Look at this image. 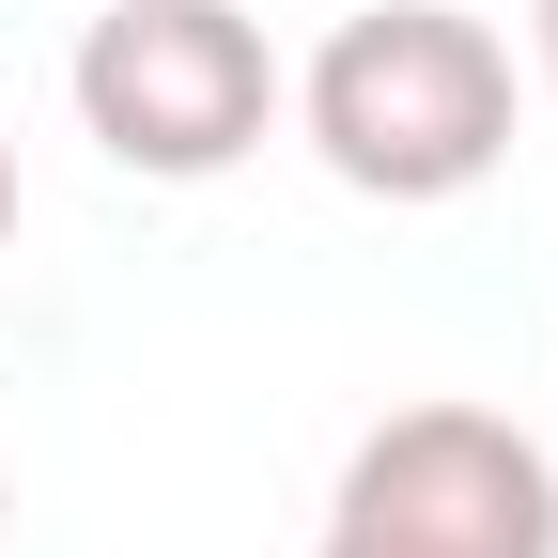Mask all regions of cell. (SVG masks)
Wrapping results in <instances>:
<instances>
[{"label": "cell", "instance_id": "cell-3", "mask_svg": "<svg viewBox=\"0 0 558 558\" xmlns=\"http://www.w3.org/2000/svg\"><path fill=\"white\" fill-rule=\"evenodd\" d=\"M311 558H558V450L497 403H388Z\"/></svg>", "mask_w": 558, "mask_h": 558}, {"label": "cell", "instance_id": "cell-4", "mask_svg": "<svg viewBox=\"0 0 558 558\" xmlns=\"http://www.w3.org/2000/svg\"><path fill=\"white\" fill-rule=\"evenodd\" d=\"M527 62H543V94H558V0H527Z\"/></svg>", "mask_w": 558, "mask_h": 558}, {"label": "cell", "instance_id": "cell-2", "mask_svg": "<svg viewBox=\"0 0 558 558\" xmlns=\"http://www.w3.org/2000/svg\"><path fill=\"white\" fill-rule=\"evenodd\" d=\"M62 78H78V124L109 140V171L140 186H218L279 124V47L248 0H109Z\"/></svg>", "mask_w": 558, "mask_h": 558}, {"label": "cell", "instance_id": "cell-1", "mask_svg": "<svg viewBox=\"0 0 558 558\" xmlns=\"http://www.w3.org/2000/svg\"><path fill=\"white\" fill-rule=\"evenodd\" d=\"M279 109L311 124V156L357 202H465L512 156V47L465 0H373L311 47V78Z\"/></svg>", "mask_w": 558, "mask_h": 558}, {"label": "cell", "instance_id": "cell-5", "mask_svg": "<svg viewBox=\"0 0 558 558\" xmlns=\"http://www.w3.org/2000/svg\"><path fill=\"white\" fill-rule=\"evenodd\" d=\"M0 248H16V140H0Z\"/></svg>", "mask_w": 558, "mask_h": 558}, {"label": "cell", "instance_id": "cell-6", "mask_svg": "<svg viewBox=\"0 0 558 558\" xmlns=\"http://www.w3.org/2000/svg\"><path fill=\"white\" fill-rule=\"evenodd\" d=\"M0 527H16V465H0Z\"/></svg>", "mask_w": 558, "mask_h": 558}]
</instances>
